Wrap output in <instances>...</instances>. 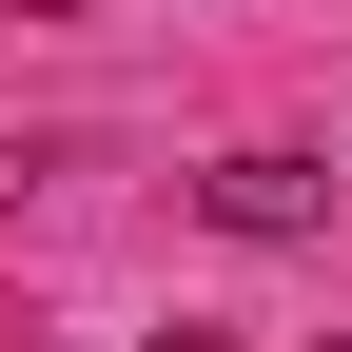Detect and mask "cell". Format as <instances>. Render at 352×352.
<instances>
[{"label": "cell", "instance_id": "6da1fadb", "mask_svg": "<svg viewBox=\"0 0 352 352\" xmlns=\"http://www.w3.org/2000/svg\"><path fill=\"white\" fill-rule=\"evenodd\" d=\"M196 215L274 254V235H314V215H333V176H314V157H215V176H196Z\"/></svg>", "mask_w": 352, "mask_h": 352}, {"label": "cell", "instance_id": "7a4b0ae2", "mask_svg": "<svg viewBox=\"0 0 352 352\" xmlns=\"http://www.w3.org/2000/svg\"><path fill=\"white\" fill-rule=\"evenodd\" d=\"M20 20H98V0H20Z\"/></svg>", "mask_w": 352, "mask_h": 352}]
</instances>
